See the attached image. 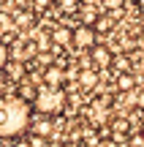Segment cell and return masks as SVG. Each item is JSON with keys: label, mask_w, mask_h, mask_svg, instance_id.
<instances>
[{"label": "cell", "mask_w": 144, "mask_h": 147, "mask_svg": "<svg viewBox=\"0 0 144 147\" xmlns=\"http://www.w3.org/2000/svg\"><path fill=\"white\" fill-rule=\"evenodd\" d=\"M33 120V104L22 101L16 93L0 95V139L16 142L30 131Z\"/></svg>", "instance_id": "obj_1"}, {"label": "cell", "mask_w": 144, "mask_h": 147, "mask_svg": "<svg viewBox=\"0 0 144 147\" xmlns=\"http://www.w3.org/2000/svg\"><path fill=\"white\" fill-rule=\"evenodd\" d=\"M65 90L63 87H46V84H41L38 87V95L35 101H33V112H38V115H60V112L65 109Z\"/></svg>", "instance_id": "obj_2"}, {"label": "cell", "mask_w": 144, "mask_h": 147, "mask_svg": "<svg viewBox=\"0 0 144 147\" xmlns=\"http://www.w3.org/2000/svg\"><path fill=\"white\" fill-rule=\"evenodd\" d=\"M98 44V33L92 25H76L74 27V49H82V52H90L92 47Z\"/></svg>", "instance_id": "obj_3"}, {"label": "cell", "mask_w": 144, "mask_h": 147, "mask_svg": "<svg viewBox=\"0 0 144 147\" xmlns=\"http://www.w3.org/2000/svg\"><path fill=\"white\" fill-rule=\"evenodd\" d=\"M54 134V120L49 115H33L30 120V136H41V139H52Z\"/></svg>", "instance_id": "obj_4"}, {"label": "cell", "mask_w": 144, "mask_h": 147, "mask_svg": "<svg viewBox=\"0 0 144 147\" xmlns=\"http://www.w3.org/2000/svg\"><path fill=\"white\" fill-rule=\"evenodd\" d=\"M90 57H92V65H95V71H106V68H112L114 52H112L109 47H103V44H95V47L90 49Z\"/></svg>", "instance_id": "obj_5"}, {"label": "cell", "mask_w": 144, "mask_h": 147, "mask_svg": "<svg viewBox=\"0 0 144 147\" xmlns=\"http://www.w3.org/2000/svg\"><path fill=\"white\" fill-rule=\"evenodd\" d=\"M44 84L46 87H63L65 84V68L60 63H52L44 68Z\"/></svg>", "instance_id": "obj_6"}, {"label": "cell", "mask_w": 144, "mask_h": 147, "mask_svg": "<svg viewBox=\"0 0 144 147\" xmlns=\"http://www.w3.org/2000/svg\"><path fill=\"white\" fill-rule=\"evenodd\" d=\"M49 36H52V44H54V47H52L54 55L60 52V47H63V49L65 47H74V30H71V27H54Z\"/></svg>", "instance_id": "obj_7"}, {"label": "cell", "mask_w": 144, "mask_h": 147, "mask_svg": "<svg viewBox=\"0 0 144 147\" xmlns=\"http://www.w3.org/2000/svg\"><path fill=\"white\" fill-rule=\"evenodd\" d=\"M16 95H19L22 101H27V104H33L38 95V84H33L30 79H22L19 84H16Z\"/></svg>", "instance_id": "obj_8"}, {"label": "cell", "mask_w": 144, "mask_h": 147, "mask_svg": "<svg viewBox=\"0 0 144 147\" xmlns=\"http://www.w3.org/2000/svg\"><path fill=\"white\" fill-rule=\"evenodd\" d=\"M98 82H101V76H98V71L95 68H84V71H79V87L84 90H92V87H98Z\"/></svg>", "instance_id": "obj_9"}, {"label": "cell", "mask_w": 144, "mask_h": 147, "mask_svg": "<svg viewBox=\"0 0 144 147\" xmlns=\"http://www.w3.org/2000/svg\"><path fill=\"white\" fill-rule=\"evenodd\" d=\"M3 71L8 74L11 79H19V82H22V79H25V63H19V60H11V63L5 65Z\"/></svg>", "instance_id": "obj_10"}, {"label": "cell", "mask_w": 144, "mask_h": 147, "mask_svg": "<svg viewBox=\"0 0 144 147\" xmlns=\"http://www.w3.org/2000/svg\"><path fill=\"white\" fill-rule=\"evenodd\" d=\"M112 68L117 74H128L131 71V57H125V55H117V57L112 60Z\"/></svg>", "instance_id": "obj_11"}, {"label": "cell", "mask_w": 144, "mask_h": 147, "mask_svg": "<svg viewBox=\"0 0 144 147\" xmlns=\"http://www.w3.org/2000/svg\"><path fill=\"white\" fill-rule=\"evenodd\" d=\"M16 30V22L11 14H5V11H0V33H14Z\"/></svg>", "instance_id": "obj_12"}, {"label": "cell", "mask_w": 144, "mask_h": 147, "mask_svg": "<svg viewBox=\"0 0 144 147\" xmlns=\"http://www.w3.org/2000/svg\"><path fill=\"white\" fill-rule=\"evenodd\" d=\"M98 22V11L92 5H82V25H95Z\"/></svg>", "instance_id": "obj_13"}, {"label": "cell", "mask_w": 144, "mask_h": 147, "mask_svg": "<svg viewBox=\"0 0 144 147\" xmlns=\"http://www.w3.org/2000/svg\"><path fill=\"white\" fill-rule=\"evenodd\" d=\"M92 27H95V33H112L114 19H112V16H98V22H95Z\"/></svg>", "instance_id": "obj_14"}, {"label": "cell", "mask_w": 144, "mask_h": 147, "mask_svg": "<svg viewBox=\"0 0 144 147\" xmlns=\"http://www.w3.org/2000/svg\"><path fill=\"white\" fill-rule=\"evenodd\" d=\"M133 84H136V79L131 76V71L128 74H117V87L123 90V93L125 90H133Z\"/></svg>", "instance_id": "obj_15"}, {"label": "cell", "mask_w": 144, "mask_h": 147, "mask_svg": "<svg viewBox=\"0 0 144 147\" xmlns=\"http://www.w3.org/2000/svg\"><path fill=\"white\" fill-rule=\"evenodd\" d=\"M8 63H11V47L0 38V68H5Z\"/></svg>", "instance_id": "obj_16"}, {"label": "cell", "mask_w": 144, "mask_h": 147, "mask_svg": "<svg viewBox=\"0 0 144 147\" xmlns=\"http://www.w3.org/2000/svg\"><path fill=\"white\" fill-rule=\"evenodd\" d=\"M14 22H16V30H19V27H30L33 25V14H16Z\"/></svg>", "instance_id": "obj_17"}, {"label": "cell", "mask_w": 144, "mask_h": 147, "mask_svg": "<svg viewBox=\"0 0 144 147\" xmlns=\"http://www.w3.org/2000/svg\"><path fill=\"white\" fill-rule=\"evenodd\" d=\"M27 144H30V147H49V139H41V136H27Z\"/></svg>", "instance_id": "obj_18"}, {"label": "cell", "mask_w": 144, "mask_h": 147, "mask_svg": "<svg viewBox=\"0 0 144 147\" xmlns=\"http://www.w3.org/2000/svg\"><path fill=\"white\" fill-rule=\"evenodd\" d=\"M49 5H52V0H33V11H35V14H41V11H46Z\"/></svg>", "instance_id": "obj_19"}, {"label": "cell", "mask_w": 144, "mask_h": 147, "mask_svg": "<svg viewBox=\"0 0 144 147\" xmlns=\"http://www.w3.org/2000/svg\"><path fill=\"white\" fill-rule=\"evenodd\" d=\"M63 11H76V0H60Z\"/></svg>", "instance_id": "obj_20"}, {"label": "cell", "mask_w": 144, "mask_h": 147, "mask_svg": "<svg viewBox=\"0 0 144 147\" xmlns=\"http://www.w3.org/2000/svg\"><path fill=\"white\" fill-rule=\"evenodd\" d=\"M63 147H82V142H76V139H71V142H65Z\"/></svg>", "instance_id": "obj_21"}, {"label": "cell", "mask_w": 144, "mask_h": 147, "mask_svg": "<svg viewBox=\"0 0 144 147\" xmlns=\"http://www.w3.org/2000/svg\"><path fill=\"white\" fill-rule=\"evenodd\" d=\"M139 47H141V52H144V36H141V38H139Z\"/></svg>", "instance_id": "obj_22"}, {"label": "cell", "mask_w": 144, "mask_h": 147, "mask_svg": "<svg viewBox=\"0 0 144 147\" xmlns=\"http://www.w3.org/2000/svg\"><path fill=\"white\" fill-rule=\"evenodd\" d=\"M133 3H136V5H141V8H144V0H133Z\"/></svg>", "instance_id": "obj_23"}, {"label": "cell", "mask_w": 144, "mask_h": 147, "mask_svg": "<svg viewBox=\"0 0 144 147\" xmlns=\"http://www.w3.org/2000/svg\"><path fill=\"white\" fill-rule=\"evenodd\" d=\"M139 25H141V30H144V14H141V22H139Z\"/></svg>", "instance_id": "obj_24"}, {"label": "cell", "mask_w": 144, "mask_h": 147, "mask_svg": "<svg viewBox=\"0 0 144 147\" xmlns=\"http://www.w3.org/2000/svg\"><path fill=\"white\" fill-rule=\"evenodd\" d=\"M141 139H144V123H141Z\"/></svg>", "instance_id": "obj_25"}, {"label": "cell", "mask_w": 144, "mask_h": 147, "mask_svg": "<svg viewBox=\"0 0 144 147\" xmlns=\"http://www.w3.org/2000/svg\"><path fill=\"white\" fill-rule=\"evenodd\" d=\"M3 3H5V0H0V5H3Z\"/></svg>", "instance_id": "obj_26"}, {"label": "cell", "mask_w": 144, "mask_h": 147, "mask_svg": "<svg viewBox=\"0 0 144 147\" xmlns=\"http://www.w3.org/2000/svg\"><path fill=\"white\" fill-rule=\"evenodd\" d=\"M92 147H101V144H92Z\"/></svg>", "instance_id": "obj_27"}, {"label": "cell", "mask_w": 144, "mask_h": 147, "mask_svg": "<svg viewBox=\"0 0 144 147\" xmlns=\"http://www.w3.org/2000/svg\"><path fill=\"white\" fill-rule=\"evenodd\" d=\"M136 147H144V144H136Z\"/></svg>", "instance_id": "obj_28"}]
</instances>
